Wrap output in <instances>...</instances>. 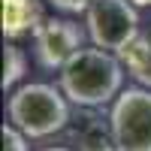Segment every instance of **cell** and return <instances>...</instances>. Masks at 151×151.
<instances>
[{"instance_id": "obj_1", "label": "cell", "mask_w": 151, "mask_h": 151, "mask_svg": "<svg viewBox=\"0 0 151 151\" xmlns=\"http://www.w3.org/2000/svg\"><path fill=\"white\" fill-rule=\"evenodd\" d=\"M124 64L106 48H79L60 70V91L79 109H100L118 100Z\"/></svg>"}, {"instance_id": "obj_2", "label": "cell", "mask_w": 151, "mask_h": 151, "mask_svg": "<svg viewBox=\"0 0 151 151\" xmlns=\"http://www.w3.org/2000/svg\"><path fill=\"white\" fill-rule=\"evenodd\" d=\"M6 115H9V124L18 127L27 139H45V136L67 127L70 106L64 91H58L55 85L30 82L9 94Z\"/></svg>"}, {"instance_id": "obj_3", "label": "cell", "mask_w": 151, "mask_h": 151, "mask_svg": "<svg viewBox=\"0 0 151 151\" xmlns=\"http://www.w3.org/2000/svg\"><path fill=\"white\" fill-rule=\"evenodd\" d=\"M109 127L118 151H151V88H127L112 103Z\"/></svg>"}, {"instance_id": "obj_4", "label": "cell", "mask_w": 151, "mask_h": 151, "mask_svg": "<svg viewBox=\"0 0 151 151\" xmlns=\"http://www.w3.org/2000/svg\"><path fill=\"white\" fill-rule=\"evenodd\" d=\"M85 15L91 42L112 55H121L139 36V12L130 0H94Z\"/></svg>"}, {"instance_id": "obj_5", "label": "cell", "mask_w": 151, "mask_h": 151, "mask_svg": "<svg viewBox=\"0 0 151 151\" xmlns=\"http://www.w3.org/2000/svg\"><path fill=\"white\" fill-rule=\"evenodd\" d=\"M85 42V33L70 18H45L33 33V52L40 67L45 70H64V64L79 52Z\"/></svg>"}, {"instance_id": "obj_6", "label": "cell", "mask_w": 151, "mask_h": 151, "mask_svg": "<svg viewBox=\"0 0 151 151\" xmlns=\"http://www.w3.org/2000/svg\"><path fill=\"white\" fill-rule=\"evenodd\" d=\"M45 21L40 0H3V36L9 42L21 36H33L36 27Z\"/></svg>"}, {"instance_id": "obj_7", "label": "cell", "mask_w": 151, "mask_h": 151, "mask_svg": "<svg viewBox=\"0 0 151 151\" xmlns=\"http://www.w3.org/2000/svg\"><path fill=\"white\" fill-rule=\"evenodd\" d=\"M118 58H121L124 70H127L136 82L151 88V33H139Z\"/></svg>"}, {"instance_id": "obj_8", "label": "cell", "mask_w": 151, "mask_h": 151, "mask_svg": "<svg viewBox=\"0 0 151 151\" xmlns=\"http://www.w3.org/2000/svg\"><path fill=\"white\" fill-rule=\"evenodd\" d=\"M24 70H27V58H24V52L15 42H6V48H3V91H12V88L21 82Z\"/></svg>"}, {"instance_id": "obj_9", "label": "cell", "mask_w": 151, "mask_h": 151, "mask_svg": "<svg viewBox=\"0 0 151 151\" xmlns=\"http://www.w3.org/2000/svg\"><path fill=\"white\" fill-rule=\"evenodd\" d=\"M3 151H27V136L12 124H3Z\"/></svg>"}, {"instance_id": "obj_10", "label": "cell", "mask_w": 151, "mask_h": 151, "mask_svg": "<svg viewBox=\"0 0 151 151\" xmlns=\"http://www.w3.org/2000/svg\"><path fill=\"white\" fill-rule=\"evenodd\" d=\"M48 3L60 12H88L94 0H48Z\"/></svg>"}, {"instance_id": "obj_11", "label": "cell", "mask_w": 151, "mask_h": 151, "mask_svg": "<svg viewBox=\"0 0 151 151\" xmlns=\"http://www.w3.org/2000/svg\"><path fill=\"white\" fill-rule=\"evenodd\" d=\"M42 151H76V148H67V145H52V148H42Z\"/></svg>"}, {"instance_id": "obj_12", "label": "cell", "mask_w": 151, "mask_h": 151, "mask_svg": "<svg viewBox=\"0 0 151 151\" xmlns=\"http://www.w3.org/2000/svg\"><path fill=\"white\" fill-rule=\"evenodd\" d=\"M133 6H151V0H130Z\"/></svg>"}]
</instances>
